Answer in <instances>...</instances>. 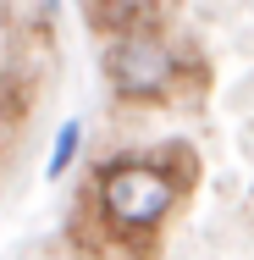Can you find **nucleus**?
Listing matches in <instances>:
<instances>
[{"instance_id": "2", "label": "nucleus", "mask_w": 254, "mask_h": 260, "mask_svg": "<svg viewBox=\"0 0 254 260\" xmlns=\"http://www.w3.org/2000/svg\"><path fill=\"white\" fill-rule=\"evenodd\" d=\"M177 55L171 45L155 34V28H133V34H116V45L105 50V83L122 94V100H166L177 89Z\"/></svg>"}, {"instance_id": "3", "label": "nucleus", "mask_w": 254, "mask_h": 260, "mask_svg": "<svg viewBox=\"0 0 254 260\" xmlns=\"http://www.w3.org/2000/svg\"><path fill=\"white\" fill-rule=\"evenodd\" d=\"M78 144H83V122L72 116V122L55 133V155H50V166H45V172H50V177H61V172L72 166V155H78Z\"/></svg>"}, {"instance_id": "1", "label": "nucleus", "mask_w": 254, "mask_h": 260, "mask_svg": "<svg viewBox=\"0 0 254 260\" xmlns=\"http://www.w3.org/2000/svg\"><path fill=\"white\" fill-rule=\"evenodd\" d=\"M177 205V188L155 172L150 160H111L100 172V210L111 221V233L127 238H150L166 221V210Z\"/></svg>"}]
</instances>
